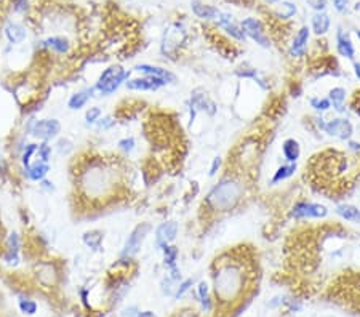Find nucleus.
<instances>
[{"label": "nucleus", "mask_w": 360, "mask_h": 317, "mask_svg": "<svg viewBox=\"0 0 360 317\" xmlns=\"http://www.w3.org/2000/svg\"><path fill=\"white\" fill-rule=\"evenodd\" d=\"M132 72L133 71L122 68L119 64H112V66L103 69L100 72V76H98L96 82L92 85L95 95L101 96V98H108V96L117 93L120 90V87L125 85L127 80L132 77Z\"/></svg>", "instance_id": "20e7f679"}, {"label": "nucleus", "mask_w": 360, "mask_h": 317, "mask_svg": "<svg viewBox=\"0 0 360 317\" xmlns=\"http://www.w3.org/2000/svg\"><path fill=\"white\" fill-rule=\"evenodd\" d=\"M235 76L240 77V79H250V80H253L255 84H258L259 88H263V90H269V84L266 82V79L259 74L258 69H253V68L239 69V71L235 72Z\"/></svg>", "instance_id": "c756f323"}, {"label": "nucleus", "mask_w": 360, "mask_h": 317, "mask_svg": "<svg viewBox=\"0 0 360 317\" xmlns=\"http://www.w3.org/2000/svg\"><path fill=\"white\" fill-rule=\"evenodd\" d=\"M275 15H277V18H280V20H290L296 15V5L293 2H287V0L279 2V8H277Z\"/></svg>", "instance_id": "2f4dec72"}, {"label": "nucleus", "mask_w": 360, "mask_h": 317, "mask_svg": "<svg viewBox=\"0 0 360 317\" xmlns=\"http://www.w3.org/2000/svg\"><path fill=\"white\" fill-rule=\"evenodd\" d=\"M138 312H140V309L136 306H128L122 311L120 317H138Z\"/></svg>", "instance_id": "de8ad7c7"}, {"label": "nucleus", "mask_w": 360, "mask_h": 317, "mask_svg": "<svg viewBox=\"0 0 360 317\" xmlns=\"http://www.w3.org/2000/svg\"><path fill=\"white\" fill-rule=\"evenodd\" d=\"M298 172V165L296 164H290V162H285V164L279 165L275 168V172L272 173L271 176V183L272 186H277V184H282L285 183L287 180H290V178H293L294 175H296Z\"/></svg>", "instance_id": "5701e85b"}, {"label": "nucleus", "mask_w": 360, "mask_h": 317, "mask_svg": "<svg viewBox=\"0 0 360 317\" xmlns=\"http://www.w3.org/2000/svg\"><path fill=\"white\" fill-rule=\"evenodd\" d=\"M352 71H354L355 79L360 82V61H352Z\"/></svg>", "instance_id": "3c124183"}, {"label": "nucleus", "mask_w": 360, "mask_h": 317, "mask_svg": "<svg viewBox=\"0 0 360 317\" xmlns=\"http://www.w3.org/2000/svg\"><path fill=\"white\" fill-rule=\"evenodd\" d=\"M330 215V210L325 204L314 200L302 199L294 202L290 208V218L294 221H314V219H326Z\"/></svg>", "instance_id": "423d86ee"}, {"label": "nucleus", "mask_w": 360, "mask_h": 317, "mask_svg": "<svg viewBox=\"0 0 360 317\" xmlns=\"http://www.w3.org/2000/svg\"><path fill=\"white\" fill-rule=\"evenodd\" d=\"M355 36H357V39H358V42H360V31H357V32H355Z\"/></svg>", "instance_id": "5fc2aeb1"}, {"label": "nucleus", "mask_w": 360, "mask_h": 317, "mask_svg": "<svg viewBox=\"0 0 360 317\" xmlns=\"http://www.w3.org/2000/svg\"><path fill=\"white\" fill-rule=\"evenodd\" d=\"M240 28L247 39L253 40L261 48H271V39H269L267 32L258 18H245L240 21Z\"/></svg>", "instance_id": "9d476101"}, {"label": "nucleus", "mask_w": 360, "mask_h": 317, "mask_svg": "<svg viewBox=\"0 0 360 317\" xmlns=\"http://www.w3.org/2000/svg\"><path fill=\"white\" fill-rule=\"evenodd\" d=\"M350 109L360 116V90H357L352 96V100H350Z\"/></svg>", "instance_id": "a18cd8bd"}, {"label": "nucleus", "mask_w": 360, "mask_h": 317, "mask_svg": "<svg viewBox=\"0 0 360 317\" xmlns=\"http://www.w3.org/2000/svg\"><path fill=\"white\" fill-rule=\"evenodd\" d=\"M191 8H192V12H194L195 16H197V18L205 20V21H215L218 18L219 12H221V10H218L216 7L203 4V2H200V0H192Z\"/></svg>", "instance_id": "b1692460"}, {"label": "nucleus", "mask_w": 360, "mask_h": 317, "mask_svg": "<svg viewBox=\"0 0 360 317\" xmlns=\"http://www.w3.org/2000/svg\"><path fill=\"white\" fill-rule=\"evenodd\" d=\"M195 293H197V298H199V303L202 306V309L205 312H211L213 311V298H211V293H210V285L207 280H200L197 288H195Z\"/></svg>", "instance_id": "bb28decb"}, {"label": "nucleus", "mask_w": 360, "mask_h": 317, "mask_svg": "<svg viewBox=\"0 0 360 317\" xmlns=\"http://www.w3.org/2000/svg\"><path fill=\"white\" fill-rule=\"evenodd\" d=\"M322 132H323L326 136H330V138H334V140H338V141L346 143V141H349V140H352V136H354V125H352V122H350L347 117L338 116V117H333V119L326 120Z\"/></svg>", "instance_id": "1a4fd4ad"}, {"label": "nucleus", "mask_w": 360, "mask_h": 317, "mask_svg": "<svg viewBox=\"0 0 360 317\" xmlns=\"http://www.w3.org/2000/svg\"><path fill=\"white\" fill-rule=\"evenodd\" d=\"M82 242H84V245L87 248L98 251L101 248L103 242H104V232L100 231V229H90L82 235Z\"/></svg>", "instance_id": "c85d7f7f"}, {"label": "nucleus", "mask_w": 360, "mask_h": 317, "mask_svg": "<svg viewBox=\"0 0 360 317\" xmlns=\"http://www.w3.org/2000/svg\"><path fill=\"white\" fill-rule=\"evenodd\" d=\"M132 71L140 72L141 76H151V77H155V79H160L167 85H175L178 82V76L173 71H170L167 68H162V66H155V64L140 63V64H136Z\"/></svg>", "instance_id": "f8f14e48"}, {"label": "nucleus", "mask_w": 360, "mask_h": 317, "mask_svg": "<svg viewBox=\"0 0 360 317\" xmlns=\"http://www.w3.org/2000/svg\"><path fill=\"white\" fill-rule=\"evenodd\" d=\"M21 248H23V239L21 235L13 231L10 232L7 239V243H5V251L2 255V259L10 266H16L20 264L21 261Z\"/></svg>", "instance_id": "dca6fc26"}, {"label": "nucleus", "mask_w": 360, "mask_h": 317, "mask_svg": "<svg viewBox=\"0 0 360 317\" xmlns=\"http://www.w3.org/2000/svg\"><path fill=\"white\" fill-rule=\"evenodd\" d=\"M42 47L47 48V50H50L56 55H66L69 50H71V44L68 39L64 37H58V36H53V37H48L42 42Z\"/></svg>", "instance_id": "a878e982"}, {"label": "nucleus", "mask_w": 360, "mask_h": 317, "mask_svg": "<svg viewBox=\"0 0 360 317\" xmlns=\"http://www.w3.org/2000/svg\"><path fill=\"white\" fill-rule=\"evenodd\" d=\"M326 98L331 103V109L338 114V116H342L346 112V101H347V92L344 87H333L328 90V95Z\"/></svg>", "instance_id": "4be33fe9"}, {"label": "nucleus", "mask_w": 360, "mask_h": 317, "mask_svg": "<svg viewBox=\"0 0 360 317\" xmlns=\"http://www.w3.org/2000/svg\"><path fill=\"white\" fill-rule=\"evenodd\" d=\"M5 37L8 39V42L10 44L18 45V44H23L24 40H26L28 32L18 23H8L5 26Z\"/></svg>", "instance_id": "cd10ccee"}, {"label": "nucleus", "mask_w": 360, "mask_h": 317, "mask_svg": "<svg viewBox=\"0 0 360 317\" xmlns=\"http://www.w3.org/2000/svg\"><path fill=\"white\" fill-rule=\"evenodd\" d=\"M205 112L208 117L216 116L218 112V104L210 98L208 93L203 90V88H195V90L191 93V100H189V120L191 124L197 117V114Z\"/></svg>", "instance_id": "6e6552de"}, {"label": "nucleus", "mask_w": 360, "mask_h": 317, "mask_svg": "<svg viewBox=\"0 0 360 317\" xmlns=\"http://www.w3.org/2000/svg\"><path fill=\"white\" fill-rule=\"evenodd\" d=\"M194 285V279L189 277V279H181L178 282V287H176V291H175V299H179V298H183L187 291L191 290V287Z\"/></svg>", "instance_id": "4c0bfd02"}, {"label": "nucleus", "mask_w": 360, "mask_h": 317, "mask_svg": "<svg viewBox=\"0 0 360 317\" xmlns=\"http://www.w3.org/2000/svg\"><path fill=\"white\" fill-rule=\"evenodd\" d=\"M93 96H95L93 87H87V88H82L79 92H74L68 98L66 104H68L69 111H80L90 103V100H92Z\"/></svg>", "instance_id": "aec40b11"}, {"label": "nucleus", "mask_w": 360, "mask_h": 317, "mask_svg": "<svg viewBox=\"0 0 360 317\" xmlns=\"http://www.w3.org/2000/svg\"><path fill=\"white\" fill-rule=\"evenodd\" d=\"M116 124H117L116 117H112V116H103V117L95 124V128H96V130H103V132H108V130H111L112 127H116Z\"/></svg>", "instance_id": "ea45409f"}, {"label": "nucleus", "mask_w": 360, "mask_h": 317, "mask_svg": "<svg viewBox=\"0 0 360 317\" xmlns=\"http://www.w3.org/2000/svg\"><path fill=\"white\" fill-rule=\"evenodd\" d=\"M24 172V176H26L28 181H32V183H40L42 180L48 176V173L52 172V167L48 162H42V160H34L32 164L23 170Z\"/></svg>", "instance_id": "6ab92c4d"}, {"label": "nucleus", "mask_w": 360, "mask_h": 317, "mask_svg": "<svg viewBox=\"0 0 360 317\" xmlns=\"http://www.w3.org/2000/svg\"><path fill=\"white\" fill-rule=\"evenodd\" d=\"M309 106L317 116H323L325 112L331 109V103L326 96H312V98H309Z\"/></svg>", "instance_id": "7c9ffc66"}, {"label": "nucleus", "mask_w": 360, "mask_h": 317, "mask_svg": "<svg viewBox=\"0 0 360 317\" xmlns=\"http://www.w3.org/2000/svg\"><path fill=\"white\" fill-rule=\"evenodd\" d=\"M39 186H40V189H42L44 192H47V194H53V192L56 191V186H55V183L48 180V178H45V180L40 181V183H39Z\"/></svg>", "instance_id": "37998d69"}, {"label": "nucleus", "mask_w": 360, "mask_h": 317, "mask_svg": "<svg viewBox=\"0 0 360 317\" xmlns=\"http://www.w3.org/2000/svg\"><path fill=\"white\" fill-rule=\"evenodd\" d=\"M334 44H336V52H338V55L341 56V58L349 60V61H355L354 42H352V39H350V36L342 28H338L336 36H334Z\"/></svg>", "instance_id": "f3484780"}, {"label": "nucleus", "mask_w": 360, "mask_h": 317, "mask_svg": "<svg viewBox=\"0 0 360 317\" xmlns=\"http://www.w3.org/2000/svg\"><path fill=\"white\" fill-rule=\"evenodd\" d=\"M215 23H216V26L219 29H223L229 37L237 40V42H245V40H247V37H245L243 31L240 28V23H237L231 13L219 12Z\"/></svg>", "instance_id": "4468645a"}, {"label": "nucleus", "mask_w": 360, "mask_h": 317, "mask_svg": "<svg viewBox=\"0 0 360 317\" xmlns=\"http://www.w3.org/2000/svg\"><path fill=\"white\" fill-rule=\"evenodd\" d=\"M152 231V224L147 223V221H143V223H138L132 231H130L128 237L124 243V247L120 250V258L124 259H133L138 253H140V250L143 248L144 242L147 239V235L151 234Z\"/></svg>", "instance_id": "0eeeda50"}, {"label": "nucleus", "mask_w": 360, "mask_h": 317, "mask_svg": "<svg viewBox=\"0 0 360 317\" xmlns=\"http://www.w3.org/2000/svg\"><path fill=\"white\" fill-rule=\"evenodd\" d=\"M309 40H310V29L307 26H301L290 42L288 55L294 60H299L302 56H306L307 48H309Z\"/></svg>", "instance_id": "2eb2a0df"}, {"label": "nucleus", "mask_w": 360, "mask_h": 317, "mask_svg": "<svg viewBox=\"0 0 360 317\" xmlns=\"http://www.w3.org/2000/svg\"><path fill=\"white\" fill-rule=\"evenodd\" d=\"M138 317H157L152 311H140L138 312Z\"/></svg>", "instance_id": "603ef678"}, {"label": "nucleus", "mask_w": 360, "mask_h": 317, "mask_svg": "<svg viewBox=\"0 0 360 317\" xmlns=\"http://www.w3.org/2000/svg\"><path fill=\"white\" fill-rule=\"evenodd\" d=\"M179 232V224L175 219H168V221L160 223L154 231V245L157 250L163 248L165 245L173 243L178 237Z\"/></svg>", "instance_id": "9b49d317"}, {"label": "nucleus", "mask_w": 360, "mask_h": 317, "mask_svg": "<svg viewBox=\"0 0 360 317\" xmlns=\"http://www.w3.org/2000/svg\"><path fill=\"white\" fill-rule=\"evenodd\" d=\"M304 2H306L310 8H312V10H315V12H323L328 0H304Z\"/></svg>", "instance_id": "79ce46f5"}, {"label": "nucleus", "mask_w": 360, "mask_h": 317, "mask_svg": "<svg viewBox=\"0 0 360 317\" xmlns=\"http://www.w3.org/2000/svg\"><path fill=\"white\" fill-rule=\"evenodd\" d=\"M310 26H312V32L315 36H318V37L325 36L326 32L330 31V26H331V20H330L328 13L315 12L312 15V20H310Z\"/></svg>", "instance_id": "393cba45"}, {"label": "nucleus", "mask_w": 360, "mask_h": 317, "mask_svg": "<svg viewBox=\"0 0 360 317\" xmlns=\"http://www.w3.org/2000/svg\"><path fill=\"white\" fill-rule=\"evenodd\" d=\"M243 183L234 175H224L221 180L208 191L205 196V205L215 213H227L232 211L243 199Z\"/></svg>", "instance_id": "7ed1b4c3"}, {"label": "nucleus", "mask_w": 360, "mask_h": 317, "mask_svg": "<svg viewBox=\"0 0 360 317\" xmlns=\"http://www.w3.org/2000/svg\"><path fill=\"white\" fill-rule=\"evenodd\" d=\"M282 156L285 159V162H290V164H298V160L301 159V143L296 140V138H285L282 141Z\"/></svg>", "instance_id": "412c9836"}, {"label": "nucleus", "mask_w": 360, "mask_h": 317, "mask_svg": "<svg viewBox=\"0 0 360 317\" xmlns=\"http://www.w3.org/2000/svg\"><path fill=\"white\" fill-rule=\"evenodd\" d=\"M333 211L342 221L350 224H360V207L350 204V202H336Z\"/></svg>", "instance_id": "a211bd4d"}, {"label": "nucleus", "mask_w": 360, "mask_h": 317, "mask_svg": "<svg viewBox=\"0 0 360 317\" xmlns=\"http://www.w3.org/2000/svg\"><path fill=\"white\" fill-rule=\"evenodd\" d=\"M53 146L48 141H39L37 146V152H36V160H42V162H48L50 164V159L53 156Z\"/></svg>", "instance_id": "473e14b6"}, {"label": "nucleus", "mask_w": 360, "mask_h": 317, "mask_svg": "<svg viewBox=\"0 0 360 317\" xmlns=\"http://www.w3.org/2000/svg\"><path fill=\"white\" fill-rule=\"evenodd\" d=\"M213 291L221 304H234L243 296L248 274L247 263L239 258L221 255L213 263Z\"/></svg>", "instance_id": "f257e3e1"}, {"label": "nucleus", "mask_w": 360, "mask_h": 317, "mask_svg": "<svg viewBox=\"0 0 360 317\" xmlns=\"http://www.w3.org/2000/svg\"><path fill=\"white\" fill-rule=\"evenodd\" d=\"M28 135L36 138L39 141H48L58 140L61 135L63 125L58 119L55 117H45V119H32L28 122Z\"/></svg>", "instance_id": "39448f33"}, {"label": "nucleus", "mask_w": 360, "mask_h": 317, "mask_svg": "<svg viewBox=\"0 0 360 317\" xmlns=\"http://www.w3.org/2000/svg\"><path fill=\"white\" fill-rule=\"evenodd\" d=\"M117 149L125 154V156H132L133 151L136 149V140L135 136H124L117 141Z\"/></svg>", "instance_id": "72a5a7b5"}, {"label": "nucleus", "mask_w": 360, "mask_h": 317, "mask_svg": "<svg viewBox=\"0 0 360 317\" xmlns=\"http://www.w3.org/2000/svg\"><path fill=\"white\" fill-rule=\"evenodd\" d=\"M160 287H162L163 295H175L176 287H178V282H176V280H173V279H171L170 275L167 274L165 277L162 279V282H160Z\"/></svg>", "instance_id": "58836bf2"}, {"label": "nucleus", "mask_w": 360, "mask_h": 317, "mask_svg": "<svg viewBox=\"0 0 360 317\" xmlns=\"http://www.w3.org/2000/svg\"><path fill=\"white\" fill-rule=\"evenodd\" d=\"M18 307H20V311L26 315H34L39 309L37 303L31 298H21L18 301Z\"/></svg>", "instance_id": "e433bc0d"}, {"label": "nucleus", "mask_w": 360, "mask_h": 317, "mask_svg": "<svg viewBox=\"0 0 360 317\" xmlns=\"http://www.w3.org/2000/svg\"><path fill=\"white\" fill-rule=\"evenodd\" d=\"M358 250H360V243H358Z\"/></svg>", "instance_id": "6e6d98bb"}, {"label": "nucleus", "mask_w": 360, "mask_h": 317, "mask_svg": "<svg viewBox=\"0 0 360 317\" xmlns=\"http://www.w3.org/2000/svg\"><path fill=\"white\" fill-rule=\"evenodd\" d=\"M79 295H80V298H82V303H84L87 307H90V304H88V290L87 288H80V291H79Z\"/></svg>", "instance_id": "8fccbe9b"}, {"label": "nucleus", "mask_w": 360, "mask_h": 317, "mask_svg": "<svg viewBox=\"0 0 360 317\" xmlns=\"http://www.w3.org/2000/svg\"><path fill=\"white\" fill-rule=\"evenodd\" d=\"M124 87L128 92H159L160 88L167 87V84L163 80L151 76H138L130 77Z\"/></svg>", "instance_id": "ddd939ff"}, {"label": "nucleus", "mask_w": 360, "mask_h": 317, "mask_svg": "<svg viewBox=\"0 0 360 317\" xmlns=\"http://www.w3.org/2000/svg\"><path fill=\"white\" fill-rule=\"evenodd\" d=\"M53 149L60 154V156H68L69 152H72L74 149V143L69 140V138H58L56 140V144L53 146Z\"/></svg>", "instance_id": "c9c22d12"}, {"label": "nucleus", "mask_w": 360, "mask_h": 317, "mask_svg": "<svg viewBox=\"0 0 360 317\" xmlns=\"http://www.w3.org/2000/svg\"><path fill=\"white\" fill-rule=\"evenodd\" d=\"M346 148L349 152H352L354 156H360V141L349 140V141H346Z\"/></svg>", "instance_id": "c03bdc74"}, {"label": "nucleus", "mask_w": 360, "mask_h": 317, "mask_svg": "<svg viewBox=\"0 0 360 317\" xmlns=\"http://www.w3.org/2000/svg\"><path fill=\"white\" fill-rule=\"evenodd\" d=\"M349 0H333V7L338 13H344L347 8Z\"/></svg>", "instance_id": "49530a36"}, {"label": "nucleus", "mask_w": 360, "mask_h": 317, "mask_svg": "<svg viewBox=\"0 0 360 317\" xmlns=\"http://www.w3.org/2000/svg\"><path fill=\"white\" fill-rule=\"evenodd\" d=\"M103 117V109L100 106H92L85 111V125L87 127H95V124Z\"/></svg>", "instance_id": "f704fd0d"}, {"label": "nucleus", "mask_w": 360, "mask_h": 317, "mask_svg": "<svg viewBox=\"0 0 360 317\" xmlns=\"http://www.w3.org/2000/svg\"><path fill=\"white\" fill-rule=\"evenodd\" d=\"M267 4H271V5H274V4H279V2H283V0H266Z\"/></svg>", "instance_id": "864d4df0"}, {"label": "nucleus", "mask_w": 360, "mask_h": 317, "mask_svg": "<svg viewBox=\"0 0 360 317\" xmlns=\"http://www.w3.org/2000/svg\"><path fill=\"white\" fill-rule=\"evenodd\" d=\"M223 168V159L221 157H215L213 160H211V165L208 168V176L210 178H215L218 173H219V170Z\"/></svg>", "instance_id": "a19ab883"}, {"label": "nucleus", "mask_w": 360, "mask_h": 317, "mask_svg": "<svg viewBox=\"0 0 360 317\" xmlns=\"http://www.w3.org/2000/svg\"><path fill=\"white\" fill-rule=\"evenodd\" d=\"M80 189L88 199H106L116 189V175L104 160H92L80 172Z\"/></svg>", "instance_id": "f03ea898"}, {"label": "nucleus", "mask_w": 360, "mask_h": 317, "mask_svg": "<svg viewBox=\"0 0 360 317\" xmlns=\"http://www.w3.org/2000/svg\"><path fill=\"white\" fill-rule=\"evenodd\" d=\"M283 304V298L282 296H274L271 301H269V307H279Z\"/></svg>", "instance_id": "09e8293b"}]
</instances>
